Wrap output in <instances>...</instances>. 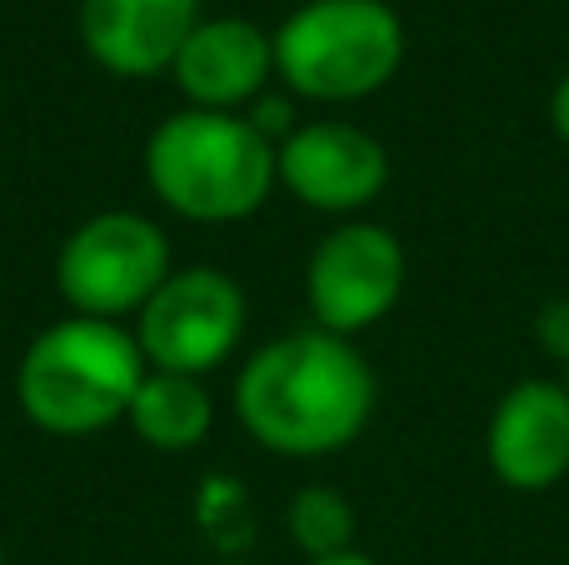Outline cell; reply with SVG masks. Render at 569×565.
<instances>
[{"label": "cell", "mask_w": 569, "mask_h": 565, "mask_svg": "<svg viewBox=\"0 0 569 565\" xmlns=\"http://www.w3.org/2000/svg\"><path fill=\"white\" fill-rule=\"evenodd\" d=\"M276 140L250 116L176 110L146 140V186L156 200L196 226H230L256 216L280 186Z\"/></svg>", "instance_id": "obj_2"}, {"label": "cell", "mask_w": 569, "mask_h": 565, "mask_svg": "<svg viewBox=\"0 0 569 565\" xmlns=\"http://www.w3.org/2000/svg\"><path fill=\"white\" fill-rule=\"evenodd\" d=\"M485 460L495 480L525 496L555 490L569 476V386L565 380H520L500 396L485 430Z\"/></svg>", "instance_id": "obj_9"}, {"label": "cell", "mask_w": 569, "mask_h": 565, "mask_svg": "<svg viewBox=\"0 0 569 565\" xmlns=\"http://www.w3.org/2000/svg\"><path fill=\"white\" fill-rule=\"evenodd\" d=\"M284 531L305 561L355 551V506L335 486H300L284 506Z\"/></svg>", "instance_id": "obj_13"}, {"label": "cell", "mask_w": 569, "mask_h": 565, "mask_svg": "<svg viewBox=\"0 0 569 565\" xmlns=\"http://www.w3.org/2000/svg\"><path fill=\"white\" fill-rule=\"evenodd\" d=\"M126 426L146 440L150 450H196L216 426V400H210L200 376H176V370H146L136 400L126 410Z\"/></svg>", "instance_id": "obj_12"}, {"label": "cell", "mask_w": 569, "mask_h": 565, "mask_svg": "<svg viewBox=\"0 0 569 565\" xmlns=\"http://www.w3.org/2000/svg\"><path fill=\"white\" fill-rule=\"evenodd\" d=\"M280 186L320 216H360L390 186V150L355 120H305L276 150Z\"/></svg>", "instance_id": "obj_8"}, {"label": "cell", "mask_w": 569, "mask_h": 565, "mask_svg": "<svg viewBox=\"0 0 569 565\" xmlns=\"http://www.w3.org/2000/svg\"><path fill=\"white\" fill-rule=\"evenodd\" d=\"M170 240L140 210H100L66 236L56 256V290L70 316L90 320H136L140 306L166 286Z\"/></svg>", "instance_id": "obj_5"}, {"label": "cell", "mask_w": 569, "mask_h": 565, "mask_svg": "<svg viewBox=\"0 0 569 565\" xmlns=\"http://www.w3.org/2000/svg\"><path fill=\"white\" fill-rule=\"evenodd\" d=\"M170 76H176V90L186 96L190 110L246 116V106H256L276 76V36H266L256 20L236 16L200 20L180 46Z\"/></svg>", "instance_id": "obj_10"}, {"label": "cell", "mask_w": 569, "mask_h": 565, "mask_svg": "<svg viewBox=\"0 0 569 565\" xmlns=\"http://www.w3.org/2000/svg\"><path fill=\"white\" fill-rule=\"evenodd\" d=\"M405 276H410V260L395 230L375 220H345L310 250V266H305V300H310L315 326L355 340L400 306Z\"/></svg>", "instance_id": "obj_7"}, {"label": "cell", "mask_w": 569, "mask_h": 565, "mask_svg": "<svg viewBox=\"0 0 569 565\" xmlns=\"http://www.w3.org/2000/svg\"><path fill=\"white\" fill-rule=\"evenodd\" d=\"M0 565H6V551H0Z\"/></svg>", "instance_id": "obj_18"}, {"label": "cell", "mask_w": 569, "mask_h": 565, "mask_svg": "<svg viewBox=\"0 0 569 565\" xmlns=\"http://www.w3.org/2000/svg\"><path fill=\"white\" fill-rule=\"evenodd\" d=\"M130 336L150 370L206 380L210 370H220L236 356L240 336H246V290L220 266L170 270L166 286L140 306Z\"/></svg>", "instance_id": "obj_6"}, {"label": "cell", "mask_w": 569, "mask_h": 565, "mask_svg": "<svg viewBox=\"0 0 569 565\" xmlns=\"http://www.w3.org/2000/svg\"><path fill=\"white\" fill-rule=\"evenodd\" d=\"M305 565H375L365 551H345V556H325V561H305Z\"/></svg>", "instance_id": "obj_16"}, {"label": "cell", "mask_w": 569, "mask_h": 565, "mask_svg": "<svg viewBox=\"0 0 569 565\" xmlns=\"http://www.w3.org/2000/svg\"><path fill=\"white\" fill-rule=\"evenodd\" d=\"M565 386H569V366H565Z\"/></svg>", "instance_id": "obj_17"}, {"label": "cell", "mask_w": 569, "mask_h": 565, "mask_svg": "<svg viewBox=\"0 0 569 565\" xmlns=\"http://www.w3.org/2000/svg\"><path fill=\"white\" fill-rule=\"evenodd\" d=\"M196 26L200 0H80V40L90 60L126 80L170 70Z\"/></svg>", "instance_id": "obj_11"}, {"label": "cell", "mask_w": 569, "mask_h": 565, "mask_svg": "<svg viewBox=\"0 0 569 565\" xmlns=\"http://www.w3.org/2000/svg\"><path fill=\"white\" fill-rule=\"evenodd\" d=\"M236 565H246V561H236Z\"/></svg>", "instance_id": "obj_19"}, {"label": "cell", "mask_w": 569, "mask_h": 565, "mask_svg": "<svg viewBox=\"0 0 569 565\" xmlns=\"http://www.w3.org/2000/svg\"><path fill=\"white\" fill-rule=\"evenodd\" d=\"M405 66V26L385 0H305L276 30V76L300 100L350 106Z\"/></svg>", "instance_id": "obj_4"}, {"label": "cell", "mask_w": 569, "mask_h": 565, "mask_svg": "<svg viewBox=\"0 0 569 565\" xmlns=\"http://www.w3.org/2000/svg\"><path fill=\"white\" fill-rule=\"evenodd\" d=\"M236 416L246 436L270 456H335L370 426L375 370L355 340L320 326L290 330L240 366Z\"/></svg>", "instance_id": "obj_1"}, {"label": "cell", "mask_w": 569, "mask_h": 565, "mask_svg": "<svg viewBox=\"0 0 569 565\" xmlns=\"http://www.w3.org/2000/svg\"><path fill=\"white\" fill-rule=\"evenodd\" d=\"M535 336H540V346L550 350L555 360L569 366V300H550V306L535 316Z\"/></svg>", "instance_id": "obj_14"}, {"label": "cell", "mask_w": 569, "mask_h": 565, "mask_svg": "<svg viewBox=\"0 0 569 565\" xmlns=\"http://www.w3.org/2000/svg\"><path fill=\"white\" fill-rule=\"evenodd\" d=\"M146 370L126 326L66 316L26 346L16 366V406L46 436H96L126 420Z\"/></svg>", "instance_id": "obj_3"}, {"label": "cell", "mask_w": 569, "mask_h": 565, "mask_svg": "<svg viewBox=\"0 0 569 565\" xmlns=\"http://www.w3.org/2000/svg\"><path fill=\"white\" fill-rule=\"evenodd\" d=\"M550 126H555V136L569 146V70L555 80V90H550Z\"/></svg>", "instance_id": "obj_15"}]
</instances>
